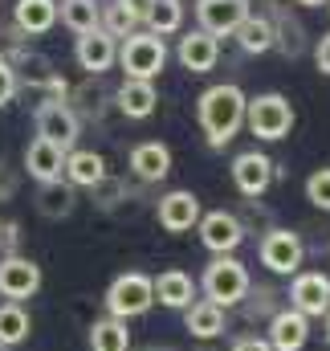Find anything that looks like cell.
<instances>
[{"label":"cell","instance_id":"cell-1","mask_svg":"<svg viewBox=\"0 0 330 351\" xmlns=\"http://www.w3.org/2000/svg\"><path fill=\"white\" fill-rule=\"evenodd\" d=\"M245 90L237 82H220V86H208L200 98H196V123L208 139L212 152H225L237 131L245 127Z\"/></svg>","mask_w":330,"mask_h":351},{"label":"cell","instance_id":"cell-2","mask_svg":"<svg viewBox=\"0 0 330 351\" xmlns=\"http://www.w3.org/2000/svg\"><path fill=\"white\" fill-rule=\"evenodd\" d=\"M118 66L135 82H155L167 66V41L155 37L151 29H135L131 37L118 41Z\"/></svg>","mask_w":330,"mask_h":351},{"label":"cell","instance_id":"cell-3","mask_svg":"<svg viewBox=\"0 0 330 351\" xmlns=\"http://www.w3.org/2000/svg\"><path fill=\"white\" fill-rule=\"evenodd\" d=\"M249 286H253V282H249L245 262H237L233 254H220V258H212V262L204 265V278H200V290H204V298H208V302H216L220 311H229V306L245 302Z\"/></svg>","mask_w":330,"mask_h":351},{"label":"cell","instance_id":"cell-4","mask_svg":"<svg viewBox=\"0 0 330 351\" xmlns=\"http://www.w3.org/2000/svg\"><path fill=\"white\" fill-rule=\"evenodd\" d=\"M245 127L257 139H265V143L285 139V135L294 131V106H290V98L277 94V90L249 98L245 102Z\"/></svg>","mask_w":330,"mask_h":351},{"label":"cell","instance_id":"cell-5","mask_svg":"<svg viewBox=\"0 0 330 351\" xmlns=\"http://www.w3.org/2000/svg\"><path fill=\"white\" fill-rule=\"evenodd\" d=\"M155 306V290L147 274H118L106 290V315L110 319H139Z\"/></svg>","mask_w":330,"mask_h":351},{"label":"cell","instance_id":"cell-6","mask_svg":"<svg viewBox=\"0 0 330 351\" xmlns=\"http://www.w3.org/2000/svg\"><path fill=\"white\" fill-rule=\"evenodd\" d=\"M33 131H37V139H49V143H58L62 152H74V143H78V135H82V123H78V114L70 110V102L45 98V102L33 110Z\"/></svg>","mask_w":330,"mask_h":351},{"label":"cell","instance_id":"cell-7","mask_svg":"<svg viewBox=\"0 0 330 351\" xmlns=\"http://www.w3.org/2000/svg\"><path fill=\"white\" fill-rule=\"evenodd\" d=\"M257 258H261V265H265L269 274H285V278H294V274L302 269L306 245H302V237H298V233H290V229H277V225H273V229L261 237Z\"/></svg>","mask_w":330,"mask_h":351},{"label":"cell","instance_id":"cell-8","mask_svg":"<svg viewBox=\"0 0 330 351\" xmlns=\"http://www.w3.org/2000/svg\"><path fill=\"white\" fill-rule=\"evenodd\" d=\"M196 229H200L204 250H208V254H216V258H220V254H237V250H241V241H245V225H241V217H237V213H229V208L200 213Z\"/></svg>","mask_w":330,"mask_h":351},{"label":"cell","instance_id":"cell-9","mask_svg":"<svg viewBox=\"0 0 330 351\" xmlns=\"http://www.w3.org/2000/svg\"><path fill=\"white\" fill-rule=\"evenodd\" d=\"M290 306L306 319H322L330 311V278L322 269H298L290 282Z\"/></svg>","mask_w":330,"mask_h":351},{"label":"cell","instance_id":"cell-10","mask_svg":"<svg viewBox=\"0 0 330 351\" xmlns=\"http://www.w3.org/2000/svg\"><path fill=\"white\" fill-rule=\"evenodd\" d=\"M277 180V164L265 156V152H241L237 160H233V184H237V192L245 196V200H261L265 192H269V184Z\"/></svg>","mask_w":330,"mask_h":351},{"label":"cell","instance_id":"cell-11","mask_svg":"<svg viewBox=\"0 0 330 351\" xmlns=\"http://www.w3.org/2000/svg\"><path fill=\"white\" fill-rule=\"evenodd\" d=\"M41 290V265L25 254L0 258V298L4 302H25Z\"/></svg>","mask_w":330,"mask_h":351},{"label":"cell","instance_id":"cell-12","mask_svg":"<svg viewBox=\"0 0 330 351\" xmlns=\"http://www.w3.org/2000/svg\"><path fill=\"white\" fill-rule=\"evenodd\" d=\"M253 12V0H196V21L208 37H233L237 25Z\"/></svg>","mask_w":330,"mask_h":351},{"label":"cell","instance_id":"cell-13","mask_svg":"<svg viewBox=\"0 0 330 351\" xmlns=\"http://www.w3.org/2000/svg\"><path fill=\"white\" fill-rule=\"evenodd\" d=\"M74 58H78V66L90 78H98V74H106L118 62V41L110 33H102V29H90V33H82L74 41Z\"/></svg>","mask_w":330,"mask_h":351},{"label":"cell","instance_id":"cell-14","mask_svg":"<svg viewBox=\"0 0 330 351\" xmlns=\"http://www.w3.org/2000/svg\"><path fill=\"white\" fill-rule=\"evenodd\" d=\"M269 25H273V49L281 53V58H302L306 53V29H302V21L294 16V4H269Z\"/></svg>","mask_w":330,"mask_h":351},{"label":"cell","instance_id":"cell-15","mask_svg":"<svg viewBox=\"0 0 330 351\" xmlns=\"http://www.w3.org/2000/svg\"><path fill=\"white\" fill-rule=\"evenodd\" d=\"M310 339V319L298 315L294 306H281L277 315H269V335L265 343L273 351H302Z\"/></svg>","mask_w":330,"mask_h":351},{"label":"cell","instance_id":"cell-16","mask_svg":"<svg viewBox=\"0 0 330 351\" xmlns=\"http://www.w3.org/2000/svg\"><path fill=\"white\" fill-rule=\"evenodd\" d=\"M175 58H179L183 70H192V74H208V70H216V62H220V41L208 37L204 29H192V33L179 37Z\"/></svg>","mask_w":330,"mask_h":351},{"label":"cell","instance_id":"cell-17","mask_svg":"<svg viewBox=\"0 0 330 351\" xmlns=\"http://www.w3.org/2000/svg\"><path fill=\"white\" fill-rule=\"evenodd\" d=\"M155 217H160V225H164L167 233H188L200 221V196L188 192V188H175V192H167L164 200H160Z\"/></svg>","mask_w":330,"mask_h":351},{"label":"cell","instance_id":"cell-18","mask_svg":"<svg viewBox=\"0 0 330 351\" xmlns=\"http://www.w3.org/2000/svg\"><path fill=\"white\" fill-rule=\"evenodd\" d=\"M127 164H131L135 180H143V184H160V180L171 176V147L160 143V139L135 143V147H131V156H127Z\"/></svg>","mask_w":330,"mask_h":351},{"label":"cell","instance_id":"cell-19","mask_svg":"<svg viewBox=\"0 0 330 351\" xmlns=\"http://www.w3.org/2000/svg\"><path fill=\"white\" fill-rule=\"evenodd\" d=\"M58 25V0H16L12 4V29L21 37H41Z\"/></svg>","mask_w":330,"mask_h":351},{"label":"cell","instance_id":"cell-20","mask_svg":"<svg viewBox=\"0 0 330 351\" xmlns=\"http://www.w3.org/2000/svg\"><path fill=\"white\" fill-rule=\"evenodd\" d=\"M25 172L33 176L37 184H53L66 172V152L58 143H49V139H33L25 147Z\"/></svg>","mask_w":330,"mask_h":351},{"label":"cell","instance_id":"cell-21","mask_svg":"<svg viewBox=\"0 0 330 351\" xmlns=\"http://www.w3.org/2000/svg\"><path fill=\"white\" fill-rule=\"evenodd\" d=\"M114 106H118V114H123V119H135V123L151 119V114H155V106H160L155 82H135V78H127L123 86L114 90Z\"/></svg>","mask_w":330,"mask_h":351},{"label":"cell","instance_id":"cell-22","mask_svg":"<svg viewBox=\"0 0 330 351\" xmlns=\"http://www.w3.org/2000/svg\"><path fill=\"white\" fill-rule=\"evenodd\" d=\"M151 290H155V302H164L167 311H188L196 302V282L183 269H164L160 278H151Z\"/></svg>","mask_w":330,"mask_h":351},{"label":"cell","instance_id":"cell-23","mask_svg":"<svg viewBox=\"0 0 330 351\" xmlns=\"http://www.w3.org/2000/svg\"><path fill=\"white\" fill-rule=\"evenodd\" d=\"M66 184L70 188H94L102 176H106V160L98 152H86V147H74L66 152Z\"/></svg>","mask_w":330,"mask_h":351},{"label":"cell","instance_id":"cell-24","mask_svg":"<svg viewBox=\"0 0 330 351\" xmlns=\"http://www.w3.org/2000/svg\"><path fill=\"white\" fill-rule=\"evenodd\" d=\"M237 45H241V53H269L273 49V25H269V16L265 12H249L245 21L237 25Z\"/></svg>","mask_w":330,"mask_h":351},{"label":"cell","instance_id":"cell-25","mask_svg":"<svg viewBox=\"0 0 330 351\" xmlns=\"http://www.w3.org/2000/svg\"><path fill=\"white\" fill-rule=\"evenodd\" d=\"M183 323H188V331H192L196 339H216V335L225 331V311H220L216 302H208V298H196V302L183 311Z\"/></svg>","mask_w":330,"mask_h":351},{"label":"cell","instance_id":"cell-26","mask_svg":"<svg viewBox=\"0 0 330 351\" xmlns=\"http://www.w3.org/2000/svg\"><path fill=\"white\" fill-rule=\"evenodd\" d=\"M74 204H78V196H74V188L62 184V180L41 184V192H37V213H41L45 221H62V217H70Z\"/></svg>","mask_w":330,"mask_h":351},{"label":"cell","instance_id":"cell-27","mask_svg":"<svg viewBox=\"0 0 330 351\" xmlns=\"http://www.w3.org/2000/svg\"><path fill=\"white\" fill-rule=\"evenodd\" d=\"M106 90H102V82L98 78H86L82 86H74L70 94H66V102H70V110L78 114V123L82 119H102V110H106Z\"/></svg>","mask_w":330,"mask_h":351},{"label":"cell","instance_id":"cell-28","mask_svg":"<svg viewBox=\"0 0 330 351\" xmlns=\"http://www.w3.org/2000/svg\"><path fill=\"white\" fill-rule=\"evenodd\" d=\"M98 4L102 0H58V21L74 37H82L90 29H98Z\"/></svg>","mask_w":330,"mask_h":351},{"label":"cell","instance_id":"cell-29","mask_svg":"<svg viewBox=\"0 0 330 351\" xmlns=\"http://www.w3.org/2000/svg\"><path fill=\"white\" fill-rule=\"evenodd\" d=\"M90 351H131V331L123 319H98L90 327Z\"/></svg>","mask_w":330,"mask_h":351},{"label":"cell","instance_id":"cell-30","mask_svg":"<svg viewBox=\"0 0 330 351\" xmlns=\"http://www.w3.org/2000/svg\"><path fill=\"white\" fill-rule=\"evenodd\" d=\"M29 311L21 302H0V348H16L29 339Z\"/></svg>","mask_w":330,"mask_h":351},{"label":"cell","instance_id":"cell-31","mask_svg":"<svg viewBox=\"0 0 330 351\" xmlns=\"http://www.w3.org/2000/svg\"><path fill=\"white\" fill-rule=\"evenodd\" d=\"M98 29L110 33L114 41H123V37H131L139 25H135V16H131L118 0H102V4H98Z\"/></svg>","mask_w":330,"mask_h":351},{"label":"cell","instance_id":"cell-32","mask_svg":"<svg viewBox=\"0 0 330 351\" xmlns=\"http://www.w3.org/2000/svg\"><path fill=\"white\" fill-rule=\"evenodd\" d=\"M179 25H183V4H179V0H155V4H151V12H147V29H151L155 37H171V33H179Z\"/></svg>","mask_w":330,"mask_h":351},{"label":"cell","instance_id":"cell-33","mask_svg":"<svg viewBox=\"0 0 330 351\" xmlns=\"http://www.w3.org/2000/svg\"><path fill=\"white\" fill-rule=\"evenodd\" d=\"M90 192H94V204H98L102 213L118 208V204H123V200L131 196V192H127V184H123V180H114V176H102V180H98V184H94Z\"/></svg>","mask_w":330,"mask_h":351},{"label":"cell","instance_id":"cell-34","mask_svg":"<svg viewBox=\"0 0 330 351\" xmlns=\"http://www.w3.org/2000/svg\"><path fill=\"white\" fill-rule=\"evenodd\" d=\"M306 200H310L314 208L330 213V168H318V172H310V180H306Z\"/></svg>","mask_w":330,"mask_h":351},{"label":"cell","instance_id":"cell-35","mask_svg":"<svg viewBox=\"0 0 330 351\" xmlns=\"http://www.w3.org/2000/svg\"><path fill=\"white\" fill-rule=\"evenodd\" d=\"M0 254L4 258L21 254V225L16 221H0Z\"/></svg>","mask_w":330,"mask_h":351},{"label":"cell","instance_id":"cell-36","mask_svg":"<svg viewBox=\"0 0 330 351\" xmlns=\"http://www.w3.org/2000/svg\"><path fill=\"white\" fill-rule=\"evenodd\" d=\"M12 94H16V74H12V66L0 58V110L12 102Z\"/></svg>","mask_w":330,"mask_h":351},{"label":"cell","instance_id":"cell-37","mask_svg":"<svg viewBox=\"0 0 330 351\" xmlns=\"http://www.w3.org/2000/svg\"><path fill=\"white\" fill-rule=\"evenodd\" d=\"M12 192H16V172L0 164V200H12Z\"/></svg>","mask_w":330,"mask_h":351},{"label":"cell","instance_id":"cell-38","mask_svg":"<svg viewBox=\"0 0 330 351\" xmlns=\"http://www.w3.org/2000/svg\"><path fill=\"white\" fill-rule=\"evenodd\" d=\"M314 62H318V70L330 78V33L327 37H318V45H314Z\"/></svg>","mask_w":330,"mask_h":351},{"label":"cell","instance_id":"cell-39","mask_svg":"<svg viewBox=\"0 0 330 351\" xmlns=\"http://www.w3.org/2000/svg\"><path fill=\"white\" fill-rule=\"evenodd\" d=\"M118 4H123V8L135 16V25H139V21H147V12H151V4H155V0H118Z\"/></svg>","mask_w":330,"mask_h":351},{"label":"cell","instance_id":"cell-40","mask_svg":"<svg viewBox=\"0 0 330 351\" xmlns=\"http://www.w3.org/2000/svg\"><path fill=\"white\" fill-rule=\"evenodd\" d=\"M233 351H273L265 339H257V335H245V339H237L233 343Z\"/></svg>","mask_w":330,"mask_h":351},{"label":"cell","instance_id":"cell-41","mask_svg":"<svg viewBox=\"0 0 330 351\" xmlns=\"http://www.w3.org/2000/svg\"><path fill=\"white\" fill-rule=\"evenodd\" d=\"M294 4H302V8H322L327 0H294Z\"/></svg>","mask_w":330,"mask_h":351},{"label":"cell","instance_id":"cell-42","mask_svg":"<svg viewBox=\"0 0 330 351\" xmlns=\"http://www.w3.org/2000/svg\"><path fill=\"white\" fill-rule=\"evenodd\" d=\"M322 323H327V343H330V311L322 315Z\"/></svg>","mask_w":330,"mask_h":351},{"label":"cell","instance_id":"cell-43","mask_svg":"<svg viewBox=\"0 0 330 351\" xmlns=\"http://www.w3.org/2000/svg\"><path fill=\"white\" fill-rule=\"evenodd\" d=\"M327 8H330V0H327Z\"/></svg>","mask_w":330,"mask_h":351}]
</instances>
